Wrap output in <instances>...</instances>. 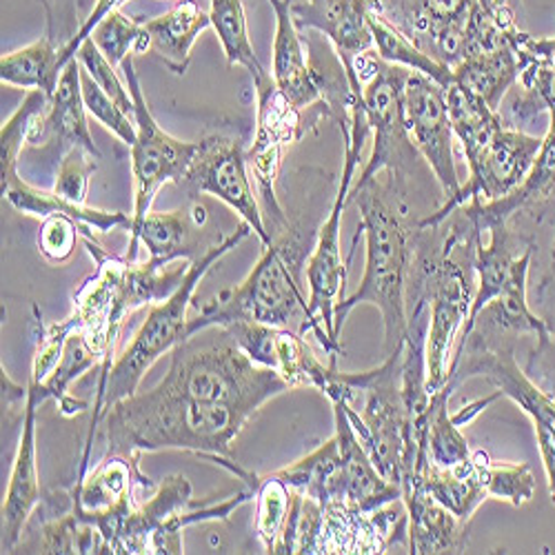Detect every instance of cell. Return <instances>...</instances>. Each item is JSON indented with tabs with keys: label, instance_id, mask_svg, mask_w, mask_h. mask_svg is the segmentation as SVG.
Wrapping results in <instances>:
<instances>
[{
	"label": "cell",
	"instance_id": "4dcf8cb0",
	"mask_svg": "<svg viewBox=\"0 0 555 555\" xmlns=\"http://www.w3.org/2000/svg\"><path fill=\"white\" fill-rule=\"evenodd\" d=\"M292 489L315 500L322 508L343 504V455L336 434L294 465L275 472Z\"/></svg>",
	"mask_w": 555,
	"mask_h": 555
},
{
	"label": "cell",
	"instance_id": "c3c4849f",
	"mask_svg": "<svg viewBox=\"0 0 555 555\" xmlns=\"http://www.w3.org/2000/svg\"><path fill=\"white\" fill-rule=\"evenodd\" d=\"M512 44L518 52L529 56L533 63L555 69V38H535L527 31H518Z\"/></svg>",
	"mask_w": 555,
	"mask_h": 555
},
{
	"label": "cell",
	"instance_id": "f907efd6",
	"mask_svg": "<svg viewBox=\"0 0 555 555\" xmlns=\"http://www.w3.org/2000/svg\"><path fill=\"white\" fill-rule=\"evenodd\" d=\"M498 398H502L500 396V391H495V393H491L489 398H482V400H476V402H472V404H467L465 409H460L455 415H453V421H455V425L457 427H465V425H469L478 413H482L489 404H493Z\"/></svg>",
	"mask_w": 555,
	"mask_h": 555
},
{
	"label": "cell",
	"instance_id": "277c9868",
	"mask_svg": "<svg viewBox=\"0 0 555 555\" xmlns=\"http://www.w3.org/2000/svg\"><path fill=\"white\" fill-rule=\"evenodd\" d=\"M249 234H254V229L243 220L234 234H229L227 238L209 247L203 256L192 260L188 273H184L180 285L167 300L152 305L145 322L141 325V330L135 332L129 347L114 360L107 374H101L99 396L94 402V418H91L87 447L91 444V438H94V431L103 421L105 411L112 409L116 402L133 396L138 387H141L150 369L165 353L173 351L180 343L188 340V325H190L188 311L192 307L198 285L203 283V278L220 258H224L231 249H236L245 238H249Z\"/></svg>",
	"mask_w": 555,
	"mask_h": 555
},
{
	"label": "cell",
	"instance_id": "7402d4cb",
	"mask_svg": "<svg viewBox=\"0 0 555 555\" xmlns=\"http://www.w3.org/2000/svg\"><path fill=\"white\" fill-rule=\"evenodd\" d=\"M336 438L343 455V504L362 514L380 512L383 506L402 500V487L387 480L374 465L356 436L343 400H332Z\"/></svg>",
	"mask_w": 555,
	"mask_h": 555
},
{
	"label": "cell",
	"instance_id": "816d5d0a",
	"mask_svg": "<svg viewBox=\"0 0 555 555\" xmlns=\"http://www.w3.org/2000/svg\"><path fill=\"white\" fill-rule=\"evenodd\" d=\"M491 3H493L495 8L508 12V14L518 16V18H520V14H522V0H491Z\"/></svg>",
	"mask_w": 555,
	"mask_h": 555
},
{
	"label": "cell",
	"instance_id": "8d00e7d4",
	"mask_svg": "<svg viewBox=\"0 0 555 555\" xmlns=\"http://www.w3.org/2000/svg\"><path fill=\"white\" fill-rule=\"evenodd\" d=\"M296 491L275 474L260 480L256 489V535L264 553L281 555L283 535L292 516Z\"/></svg>",
	"mask_w": 555,
	"mask_h": 555
},
{
	"label": "cell",
	"instance_id": "44dd1931",
	"mask_svg": "<svg viewBox=\"0 0 555 555\" xmlns=\"http://www.w3.org/2000/svg\"><path fill=\"white\" fill-rule=\"evenodd\" d=\"M287 5L300 31H320L334 44L343 67L374 52V34L369 27L372 0H287Z\"/></svg>",
	"mask_w": 555,
	"mask_h": 555
},
{
	"label": "cell",
	"instance_id": "83f0119b",
	"mask_svg": "<svg viewBox=\"0 0 555 555\" xmlns=\"http://www.w3.org/2000/svg\"><path fill=\"white\" fill-rule=\"evenodd\" d=\"M409 482L421 485L425 491H429L462 522H472L480 504L489 500V493L480 480L474 451L465 462H460L455 467H438L434 462H429L425 469L415 472L404 485Z\"/></svg>",
	"mask_w": 555,
	"mask_h": 555
},
{
	"label": "cell",
	"instance_id": "4316f807",
	"mask_svg": "<svg viewBox=\"0 0 555 555\" xmlns=\"http://www.w3.org/2000/svg\"><path fill=\"white\" fill-rule=\"evenodd\" d=\"M150 34V52H154L173 74L182 76L190 67L198 36L211 27L209 12L196 0H180L165 14L143 21Z\"/></svg>",
	"mask_w": 555,
	"mask_h": 555
},
{
	"label": "cell",
	"instance_id": "52a82bcc",
	"mask_svg": "<svg viewBox=\"0 0 555 555\" xmlns=\"http://www.w3.org/2000/svg\"><path fill=\"white\" fill-rule=\"evenodd\" d=\"M345 135V167L340 188L330 209V216L318 229V243L307 260V285H309V315H311V334L330 356V364L336 366L338 356H343V347L336 334L334 311L336 305L345 298L347 283V264L340 254V224L343 214L349 203V194L353 188L356 167L362 158V150L372 127H369L362 91H351L349 101V125L340 127Z\"/></svg>",
	"mask_w": 555,
	"mask_h": 555
},
{
	"label": "cell",
	"instance_id": "836d02e7",
	"mask_svg": "<svg viewBox=\"0 0 555 555\" xmlns=\"http://www.w3.org/2000/svg\"><path fill=\"white\" fill-rule=\"evenodd\" d=\"M444 89L453 133L465 150V158H469L491 141V135L502 127V118L465 87L451 82Z\"/></svg>",
	"mask_w": 555,
	"mask_h": 555
},
{
	"label": "cell",
	"instance_id": "ba28073f",
	"mask_svg": "<svg viewBox=\"0 0 555 555\" xmlns=\"http://www.w3.org/2000/svg\"><path fill=\"white\" fill-rule=\"evenodd\" d=\"M402 353L404 343L369 372L345 374L353 393H362L364 398L360 411L345 398H338L345 402L351 427L378 472L400 487L413 476L415 460H418L402 396Z\"/></svg>",
	"mask_w": 555,
	"mask_h": 555
},
{
	"label": "cell",
	"instance_id": "ab89813d",
	"mask_svg": "<svg viewBox=\"0 0 555 555\" xmlns=\"http://www.w3.org/2000/svg\"><path fill=\"white\" fill-rule=\"evenodd\" d=\"M478 462L480 480L489 493V500H504L514 506H522L535 495V476L529 465H512V462H491L485 451H474Z\"/></svg>",
	"mask_w": 555,
	"mask_h": 555
},
{
	"label": "cell",
	"instance_id": "9a60e30c",
	"mask_svg": "<svg viewBox=\"0 0 555 555\" xmlns=\"http://www.w3.org/2000/svg\"><path fill=\"white\" fill-rule=\"evenodd\" d=\"M275 14V36H273V69L271 78L281 94L296 107L307 109L315 103H325L330 114L336 116L340 112V127L349 125V116L336 105V96L349 99L351 89L343 87L320 72L309 61V48L302 40V31L296 27L294 16L289 12L287 0H269Z\"/></svg>",
	"mask_w": 555,
	"mask_h": 555
},
{
	"label": "cell",
	"instance_id": "8992f818",
	"mask_svg": "<svg viewBox=\"0 0 555 555\" xmlns=\"http://www.w3.org/2000/svg\"><path fill=\"white\" fill-rule=\"evenodd\" d=\"M516 334L474 322V327L457 338L451 356L447 387L455 391L472 378H485L500 396L516 402L533 423L548 495L555 504V398L542 391L516 362Z\"/></svg>",
	"mask_w": 555,
	"mask_h": 555
},
{
	"label": "cell",
	"instance_id": "ffe728a7",
	"mask_svg": "<svg viewBox=\"0 0 555 555\" xmlns=\"http://www.w3.org/2000/svg\"><path fill=\"white\" fill-rule=\"evenodd\" d=\"M460 211L474 222L480 234H485L491 224L512 222L520 214L535 222L555 220V109H551L542 150L520 188L512 196L493 203L472 201L462 205Z\"/></svg>",
	"mask_w": 555,
	"mask_h": 555
},
{
	"label": "cell",
	"instance_id": "1f68e13d",
	"mask_svg": "<svg viewBox=\"0 0 555 555\" xmlns=\"http://www.w3.org/2000/svg\"><path fill=\"white\" fill-rule=\"evenodd\" d=\"M63 52L65 44H59L56 36L48 31L40 40L29 42L27 48L0 59V80L3 85L23 87L27 91L40 89L52 99L65 69Z\"/></svg>",
	"mask_w": 555,
	"mask_h": 555
},
{
	"label": "cell",
	"instance_id": "7a4b0ae2",
	"mask_svg": "<svg viewBox=\"0 0 555 555\" xmlns=\"http://www.w3.org/2000/svg\"><path fill=\"white\" fill-rule=\"evenodd\" d=\"M360 209L356 236H364L366 260L360 287L336 305V334L358 305H374L385 320V353H391L406 338V281L418 236V222L411 224L402 203H393L378 180H369L349 194Z\"/></svg>",
	"mask_w": 555,
	"mask_h": 555
},
{
	"label": "cell",
	"instance_id": "7c38bea8",
	"mask_svg": "<svg viewBox=\"0 0 555 555\" xmlns=\"http://www.w3.org/2000/svg\"><path fill=\"white\" fill-rule=\"evenodd\" d=\"M542 138L544 135L525 133L502 125L482 150L467 158L469 180L467 184H462L457 198L449 205H442L431 216L418 220V227H438L449 216H453L462 205H467L472 201L493 203L512 196L527 180L542 150Z\"/></svg>",
	"mask_w": 555,
	"mask_h": 555
},
{
	"label": "cell",
	"instance_id": "2e32d148",
	"mask_svg": "<svg viewBox=\"0 0 555 555\" xmlns=\"http://www.w3.org/2000/svg\"><path fill=\"white\" fill-rule=\"evenodd\" d=\"M138 465L141 455L105 453L94 469L78 478L69 493L72 512L101 531L105 553H112L120 522L138 504L135 489L152 487V480L141 474Z\"/></svg>",
	"mask_w": 555,
	"mask_h": 555
},
{
	"label": "cell",
	"instance_id": "b9f144b4",
	"mask_svg": "<svg viewBox=\"0 0 555 555\" xmlns=\"http://www.w3.org/2000/svg\"><path fill=\"white\" fill-rule=\"evenodd\" d=\"M82 82V101L87 112L94 116L105 129H109L114 135H118L120 141L131 147L135 143V135H138V127L135 120L125 114L107 94L103 91V87L91 78L85 69L80 76Z\"/></svg>",
	"mask_w": 555,
	"mask_h": 555
},
{
	"label": "cell",
	"instance_id": "484cf974",
	"mask_svg": "<svg viewBox=\"0 0 555 555\" xmlns=\"http://www.w3.org/2000/svg\"><path fill=\"white\" fill-rule=\"evenodd\" d=\"M207 222V209L192 205L165 214H150L138 231V243H143L150 258L158 267H169L173 260H196L201 254V229Z\"/></svg>",
	"mask_w": 555,
	"mask_h": 555
},
{
	"label": "cell",
	"instance_id": "d6a6232c",
	"mask_svg": "<svg viewBox=\"0 0 555 555\" xmlns=\"http://www.w3.org/2000/svg\"><path fill=\"white\" fill-rule=\"evenodd\" d=\"M207 3L211 27L218 34L227 63L231 67H243L251 76L254 87H262L264 82H269L271 74H267L260 65L249 38L243 0H207Z\"/></svg>",
	"mask_w": 555,
	"mask_h": 555
},
{
	"label": "cell",
	"instance_id": "5b68a950",
	"mask_svg": "<svg viewBox=\"0 0 555 555\" xmlns=\"http://www.w3.org/2000/svg\"><path fill=\"white\" fill-rule=\"evenodd\" d=\"M216 330V336L196 334L180 343L171 351L169 372L156 387L203 402L236 404L251 413L289 391L281 376L256 364L227 330Z\"/></svg>",
	"mask_w": 555,
	"mask_h": 555
},
{
	"label": "cell",
	"instance_id": "f6af8a7d",
	"mask_svg": "<svg viewBox=\"0 0 555 555\" xmlns=\"http://www.w3.org/2000/svg\"><path fill=\"white\" fill-rule=\"evenodd\" d=\"M80 236V224L69 216H48L42 218L38 234V251L52 264H63L72 258L76 241Z\"/></svg>",
	"mask_w": 555,
	"mask_h": 555
},
{
	"label": "cell",
	"instance_id": "bcb514c9",
	"mask_svg": "<svg viewBox=\"0 0 555 555\" xmlns=\"http://www.w3.org/2000/svg\"><path fill=\"white\" fill-rule=\"evenodd\" d=\"M525 374L542 391L555 398V338L546 330L535 334V345L529 351Z\"/></svg>",
	"mask_w": 555,
	"mask_h": 555
},
{
	"label": "cell",
	"instance_id": "ac0fdd59",
	"mask_svg": "<svg viewBox=\"0 0 555 555\" xmlns=\"http://www.w3.org/2000/svg\"><path fill=\"white\" fill-rule=\"evenodd\" d=\"M258 112H256V133L247 152L249 171L258 182V192L264 201L267 211L273 216V224H287L285 211L275 196V180L283 165V154L302 135L300 109H296L275 87L273 78L262 87H256Z\"/></svg>",
	"mask_w": 555,
	"mask_h": 555
},
{
	"label": "cell",
	"instance_id": "681fc988",
	"mask_svg": "<svg viewBox=\"0 0 555 555\" xmlns=\"http://www.w3.org/2000/svg\"><path fill=\"white\" fill-rule=\"evenodd\" d=\"M538 318L542 320L544 330L555 338V262L551 269L542 275L535 289V309Z\"/></svg>",
	"mask_w": 555,
	"mask_h": 555
},
{
	"label": "cell",
	"instance_id": "f1b7e54d",
	"mask_svg": "<svg viewBox=\"0 0 555 555\" xmlns=\"http://www.w3.org/2000/svg\"><path fill=\"white\" fill-rule=\"evenodd\" d=\"M518 78L520 59L514 44H504L500 50L469 56L451 67V82L472 91L474 96L485 101L493 112L500 109L508 89L518 82Z\"/></svg>",
	"mask_w": 555,
	"mask_h": 555
},
{
	"label": "cell",
	"instance_id": "6da1fadb",
	"mask_svg": "<svg viewBox=\"0 0 555 555\" xmlns=\"http://www.w3.org/2000/svg\"><path fill=\"white\" fill-rule=\"evenodd\" d=\"M251 415L249 409L236 404L203 402L152 387L147 391H135L105 411V453L143 457V453L167 449L190 451L220 465L256 491L260 478L231 457V444L241 436Z\"/></svg>",
	"mask_w": 555,
	"mask_h": 555
},
{
	"label": "cell",
	"instance_id": "d4e9b609",
	"mask_svg": "<svg viewBox=\"0 0 555 555\" xmlns=\"http://www.w3.org/2000/svg\"><path fill=\"white\" fill-rule=\"evenodd\" d=\"M82 65L78 59L69 61L61 74L59 87L50 101L48 112L38 116L34 122V129L29 133V143L38 145L50 141H61L67 150L69 147H82L91 156L101 160V152L91 138L89 125H87V107L82 101ZM65 150V152H67Z\"/></svg>",
	"mask_w": 555,
	"mask_h": 555
},
{
	"label": "cell",
	"instance_id": "f35d334b",
	"mask_svg": "<svg viewBox=\"0 0 555 555\" xmlns=\"http://www.w3.org/2000/svg\"><path fill=\"white\" fill-rule=\"evenodd\" d=\"M89 38H94L105 59L118 69L129 56L150 52V34L143 21H133L120 10L103 18Z\"/></svg>",
	"mask_w": 555,
	"mask_h": 555
},
{
	"label": "cell",
	"instance_id": "5bb4252c",
	"mask_svg": "<svg viewBox=\"0 0 555 555\" xmlns=\"http://www.w3.org/2000/svg\"><path fill=\"white\" fill-rule=\"evenodd\" d=\"M404 120L411 143L431 167L444 203L457 198L462 182L453 156V127L449 118L447 89L434 78L411 72L404 82Z\"/></svg>",
	"mask_w": 555,
	"mask_h": 555
},
{
	"label": "cell",
	"instance_id": "d590c367",
	"mask_svg": "<svg viewBox=\"0 0 555 555\" xmlns=\"http://www.w3.org/2000/svg\"><path fill=\"white\" fill-rule=\"evenodd\" d=\"M369 27H372V34H374V52L378 59L391 65L406 67L411 72L425 74L436 82H440L442 87H449L451 69L438 63L436 59L427 56L421 48H415L402 31L389 25L383 16L372 12V16H369Z\"/></svg>",
	"mask_w": 555,
	"mask_h": 555
},
{
	"label": "cell",
	"instance_id": "60d3db41",
	"mask_svg": "<svg viewBox=\"0 0 555 555\" xmlns=\"http://www.w3.org/2000/svg\"><path fill=\"white\" fill-rule=\"evenodd\" d=\"M498 114L504 127H512L533 135H535L533 129H538L540 125L548 129V118H551V109L544 103V99L533 87H525L520 82H516L512 89H508V94L504 96Z\"/></svg>",
	"mask_w": 555,
	"mask_h": 555
},
{
	"label": "cell",
	"instance_id": "7dc6e473",
	"mask_svg": "<svg viewBox=\"0 0 555 555\" xmlns=\"http://www.w3.org/2000/svg\"><path fill=\"white\" fill-rule=\"evenodd\" d=\"M125 3H129V0H96L94 10H91V14L85 18V23L76 29V36L72 38V42L65 48V52H63V65H67L69 61H74L76 54H78V50H80L82 40H87V38L91 36V31L96 29V25H99L103 18H107L112 12L120 10Z\"/></svg>",
	"mask_w": 555,
	"mask_h": 555
},
{
	"label": "cell",
	"instance_id": "74e56055",
	"mask_svg": "<svg viewBox=\"0 0 555 555\" xmlns=\"http://www.w3.org/2000/svg\"><path fill=\"white\" fill-rule=\"evenodd\" d=\"M451 393L453 391L447 385L440 391L431 393L427 449H429V460L438 467H455L472 455L467 438L462 436L460 427L453 421V415L449 413Z\"/></svg>",
	"mask_w": 555,
	"mask_h": 555
},
{
	"label": "cell",
	"instance_id": "3957f363",
	"mask_svg": "<svg viewBox=\"0 0 555 555\" xmlns=\"http://www.w3.org/2000/svg\"><path fill=\"white\" fill-rule=\"evenodd\" d=\"M307 260L298 231L283 229L281 236L264 247V254L241 285L220 292L196 318H190L188 338L205 330L227 327L231 322H260L289 330L294 322H300V334L305 336L311 332L309 296L300 285V271Z\"/></svg>",
	"mask_w": 555,
	"mask_h": 555
},
{
	"label": "cell",
	"instance_id": "603a6c76",
	"mask_svg": "<svg viewBox=\"0 0 555 555\" xmlns=\"http://www.w3.org/2000/svg\"><path fill=\"white\" fill-rule=\"evenodd\" d=\"M38 406H40V400L27 387L18 449L12 465L3 508H0V516H3V527H0V531H3L0 548H3V553H12L16 548L29 516L42 502L40 482H38V462H36V409Z\"/></svg>",
	"mask_w": 555,
	"mask_h": 555
},
{
	"label": "cell",
	"instance_id": "8fae6325",
	"mask_svg": "<svg viewBox=\"0 0 555 555\" xmlns=\"http://www.w3.org/2000/svg\"><path fill=\"white\" fill-rule=\"evenodd\" d=\"M343 69L353 72L362 82L364 114L374 133V152L353 188H362L364 182L378 178L380 171L402 178L418 156L404 120V82L411 69L385 63L376 59V52L358 56Z\"/></svg>",
	"mask_w": 555,
	"mask_h": 555
},
{
	"label": "cell",
	"instance_id": "4fadbf2b",
	"mask_svg": "<svg viewBox=\"0 0 555 555\" xmlns=\"http://www.w3.org/2000/svg\"><path fill=\"white\" fill-rule=\"evenodd\" d=\"M194 194H209L234 209L260 238L262 247L271 245L273 236L264 224L258 198L254 196L249 163L243 143L234 135H209L198 143L194 163L182 178Z\"/></svg>",
	"mask_w": 555,
	"mask_h": 555
},
{
	"label": "cell",
	"instance_id": "e575fe53",
	"mask_svg": "<svg viewBox=\"0 0 555 555\" xmlns=\"http://www.w3.org/2000/svg\"><path fill=\"white\" fill-rule=\"evenodd\" d=\"M50 96L40 89H31L25 94L18 109L3 122L0 129V192L18 178V160L23 147L29 143V133L38 116H42L50 107Z\"/></svg>",
	"mask_w": 555,
	"mask_h": 555
},
{
	"label": "cell",
	"instance_id": "d6986e66",
	"mask_svg": "<svg viewBox=\"0 0 555 555\" xmlns=\"http://www.w3.org/2000/svg\"><path fill=\"white\" fill-rule=\"evenodd\" d=\"M236 345L260 366L281 376L289 389L311 387L325 393L334 380L336 366L320 362L302 334L289 327H271L260 322H231L222 327Z\"/></svg>",
	"mask_w": 555,
	"mask_h": 555
},
{
	"label": "cell",
	"instance_id": "cb8c5ba5",
	"mask_svg": "<svg viewBox=\"0 0 555 555\" xmlns=\"http://www.w3.org/2000/svg\"><path fill=\"white\" fill-rule=\"evenodd\" d=\"M406 506L409 553H465L469 546V522L457 520L429 491L409 482L402 487Z\"/></svg>",
	"mask_w": 555,
	"mask_h": 555
},
{
	"label": "cell",
	"instance_id": "e0dca14e",
	"mask_svg": "<svg viewBox=\"0 0 555 555\" xmlns=\"http://www.w3.org/2000/svg\"><path fill=\"white\" fill-rule=\"evenodd\" d=\"M472 5L474 0H372L378 16L449 69L460 63Z\"/></svg>",
	"mask_w": 555,
	"mask_h": 555
},
{
	"label": "cell",
	"instance_id": "ee69618b",
	"mask_svg": "<svg viewBox=\"0 0 555 555\" xmlns=\"http://www.w3.org/2000/svg\"><path fill=\"white\" fill-rule=\"evenodd\" d=\"M99 169V158L91 156L82 147H69L63 154L56 182H54V192L72 203L85 205L87 194H89V180Z\"/></svg>",
	"mask_w": 555,
	"mask_h": 555
},
{
	"label": "cell",
	"instance_id": "30bf717a",
	"mask_svg": "<svg viewBox=\"0 0 555 555\" xmlns=\"http://www.w3.org/2000/svg\"><path fill=\"white\" fill-rule=\"evenodd\" d=\"M122 72L135 103L138 127L135 143L129 147L133 176V214L129 227V247L125 254V258L133 262L138 249V231H141L145 218L152 214V205L158 192L167 182H180L188 176L198 152V143L178 141V138H173L158 125L143 96V87L141 78L135 74L133 56L122 63Z\"/></svg>",
	"mask_w": 555,
	"mask_h": 555
},
{
	"label": "cell",
	"instance_id": "f546056e",
	"mask_svg": "<svg viewBox=\"0 0 555 555\" xmlns=\"http://www.w3.org/2000/svg\"><path fill=\"white\" fill-rule=\"evenodd\" d=\"M3 198L21 214L27 216H38V218H48V216H69L85 229H96L101 234L105 231H112L116 227H131V216L122 211H107V209H96V207H87L72 203L63 196H59L54 190L44 192L38 188H31L25 180L16 178L10 188L3 190Z\"/></svg>",
	"mask_w": 555,
	"mask_h": 555
},
{
	"label": "cell",
	"instance_id": "9c48e42d",
	"mask_svg": "<svg viewBox=\"0 0 555 555\" xmlns=\"http://www.w3.org/2000/svg\"><path fill=\"white\" fill-rule=\"evenodd\" d=\"M256 498L254 489L238 491L220 502H198L192 495V485L182 474L167 476L156 493L135 504L120 522L112 553H184V527L222 520Z\"/></svg>",
	"mask_w": 555,
	"mask_h": 555
},
{
	"label": "cell",
	"instance_id": "7bdbcfd3",
	"mask_svg": "<svg viewBox=\"0 0 555 555\" xmlns=\"http://www.w3.org/2000/svg\"><path fill=\"white\" fill-rule=\"evenodd\" d=\"M76 59L80 61L82 69L103 87L105 94H107L125 114H129V116L135 120V103H133L131 91H129L127 85H122L120 76L116 74V67H114V65L105 59V54L99 50V44L94 42V38L82 40Z\"/></svg>",
	"mask_w": 555,
	"mask_h": 555
}]
</instances>
